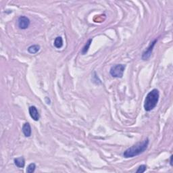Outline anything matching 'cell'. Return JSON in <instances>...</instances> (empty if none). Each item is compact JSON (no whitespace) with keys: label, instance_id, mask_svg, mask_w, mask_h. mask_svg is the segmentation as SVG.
<instances>
[{"label":"cell","instance_id":"obj_1","mask_svg":"<svg viewBox=\"0 0 173 173\" xmlns=\"http://www.w3.org/2000/svg\"><path fill=\"white\" fill-rule=\"evenodd\" d=\"M149 142H150L149 139H146L142 142L137 143V144L132 145L130 148L124 151V152L123 153V156L125 158H130L140 155L147 150Z\"/></svg>","mask_w":173,"mask_h":173},{"label":"cell","instance_id":"obj_2","mask_svg":"<svg viewBox=\"0 0 173 173\" xmlns=\"http://www.w3.org/2000/svg\"><path fill=\"white\" fill-rule=\"evenodd\" d=\"M160 94L159 91L156 89H154L149 92L145 99L144 108L147 112H150L156 108L159 100Z\"/></svg>","mask_w":173,"mask_h":173},{"label":"cell","instance_id":"obj_3","mask_svg":"<svg viewBox=\"0 0 173 173\" xmlns=\"http://www.w3.org/2000/svg\"><path fill=\"white\" fill-rule=\"evenodd\" d=\"M125 65L124 64H116L112 66L110 69V73L113 77L115 78H122L125 70Z\"/></svg>","mask_w":173,"mask_h":173},{"label":"cell","instance_id":"obj_4","mask_svg":"<svg viewBox=\"0 0 173 173\" xmlns=\"http://www.w3.org/2000/svg\"><path fill=\"white\" fill-rule=\"evenodd\" d=\"M157 41H158L157 39H155L154 41H152V43H150V45H149V47L147 48L146 50H145L144 52L143 53L142 59L143 60H148V58H150L151 55H152V53L153 51V49H154L156 43H157Z\"/></svg>","mask_w":173,"mask_h":173},{"label":"cell","instance_id":"obj_5","mask_svg":"<svg viewBox=\"0 0 173 173\" xmlns=\"http://www.w3.org/2000/svg\"><path fill=\"white\" fill-rule=\"evenodd\" d=\"M30 25V20L26 16H21L18 18V27L21 29H27Z\"/></svg>","mask_w":173,"mask_h":173},{"label":"cell","instance_id":"obj_6","mask_svg":"<svg viewBox=\"0 0 173 173\" xmlns=\"http://www.w3.org/2000/svg\"><path fill=\"white\" fill-rule=\"evenodd\" d=\"M29 114H30L31 117L35 121H38L40 118V115L39 114V112L35 106H32L29 108Z\"/></svg>","mask_w":173,"mask_h":173},{"label":"cell","instance_id":"obj_7","mask_svg":"<svg viewBox=\"0 0 173 173\" xmlns=\"http://www.w3.org/2000/svg\"><path fill=\"white\" fill-rule=\"evenodd\" d=\"M23 132L26 137H29L31 135V127L29 122H26L23 124Z\"/></svg>","mask_w":173,"mask_h":173},{"label":"cell","instance_id":"obj_8","mask_svg":"<svg viewBox=\"0 0 173 173\" xmlns=\"http://www.w3.org/2000/svg\"><path fill=\"white\" fill-rule=\"evenodd\" d=\"M14 164L18 168H24L25 165V160L23 157L17 158L14 159Z\"/></svg>","mask_w":173,"mask_h":173},{"label":"cell","instance_id":"obj_9","mask_svg":"<svg viewBox=\"0 0 173 173\" xmlns=\"http://www.w3.org/2000/svg\"><path fill=\"white\" fill-rule=\"evenodd\" d=\"M40 49V46L39 45H31L28 48V51L30 54H34L37 53Z\"/></svg>","mask_w":173,"mask_h":173},{"label":"cell","instance_id":"obj_10","mask_svg":"<svg viewBox=\"0 0 173 173\" xmlns=\"http://www.w3.org/2000/svg\"><path fill=\"white\" fill-rule=\"evenodd\" d=\"M54 46L56 48L60 49L63 46V39L61 37H58L54 41Z\"/></svg>","mask_w":173,"mask_h":173},{"label":"cell","instance_id":"obj_11","mask_svg":"<svg viewBox=\"0 0 173 173\" xmlns=\"http://www.w3.org/2000/svg\"><path fill=\"white\" fill-rule=\"evenodd\" d=\"M92 43V39H90L88 40V41L86 42L85 45L83 47V48L82 49L81 51V54L83 55H85V54H86V52H87L88 50H89L90 45H91V43Z\"/></svg>","mask_w":173,"mask_h":173},{"label":"cell","instance_id":"obj_12","mask_svg":"<svg viewBox=\"0 0 173 173\" xmlns=\"http://www.w3.org/2000/svg\"><path fill=\"white\" fill-rule=\"evenodd\" d=\"M36 168V165L34 163H31L28 166V167H27V172L28 173H33L35 172V170Z\"/></svg>","mask_w":173,"mask_h":173},{"label":"cell","instance_id":"obj_13","mask_svg":"<svg viewBox=\"0 0 173 173\" xmlns=\"http://www.w3.org/2000/svg\"><path fill=\"white\" fill-rule=\"evenodd\" d=\"M146 169H147V166H145V165H141L140 166H139V168H138L137 170L136 171V172H137V173L144 172L146 170Z\"/></svg>","mask_w":173,"mask_h":173},{"label":"cell","instance_id":"obj_14","mask_svg":"<svg viewBox=\"0 0 173 173\" xmlns=\"http://www.w3.org/2000/svg\"><path fill=\"white\" fill-rule=\"evenodd\" d=\"M172 156H170V165L172 166Z\"/></svg>","mask_w":173,"mask_h":173}]
</instances>
